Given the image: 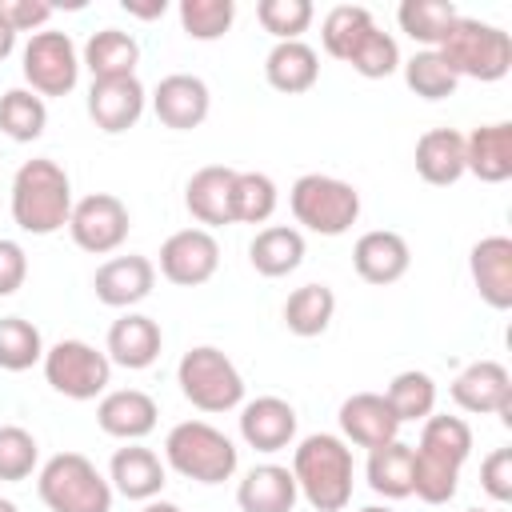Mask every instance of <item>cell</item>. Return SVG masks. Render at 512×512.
<instances>
[{
  "label": "cell",
  "mask_w": 512,
  "mask_h": 512,
  "mask_svg": "<svg viewBox=\"0 0 512 512\" xmlns=\"http://www.w3.org/2000/svg\"><path fill=\"white\" fill-rule=\"evenodd\" d=\"M72 180L52 156H32L12 176V220L28 236H52L68 228L72 216Z\"/></svg>",
  "instance_id": "obj_1"
},
{
  "label": "cell",
  "mask_w": 512,
  "mask_h": 512,
  "mask_svg": "<svg viewBox=\"0 0 512 512\" xmlns=\"http://www.w3.org/2000/svg\"><path fill=\"white\" fill-rule=\"evenodd\" d=\"M292 480L308 508L344 512L352 504V448L336 432H312L292 452Z\"/></svg>",
  "instance_id": "obj_2"
},
{
  "label": "cell",
  "mask_w": 512,
  "mask_h": 512,
  "mask_svg": "<svg viewBox=\"0 0 512 512\" xmlns=\"http://www.w3.org/2000/svg\"><path fill=\"white\" fill-rule=\"evenodd\" d=\"M164 464L196 484H224L240 468V448L208 420H180L164 436Z\"/></svg>",
  "instance_id": "obj_3"
},
{
  "label": "cell",
  "mask_w": 512,
  "mask_h": 512,
  "mask_svg": "<svg viewBox=\"0 0 512 512\" xmlns=\"http://www.w3.org/2000/svg\"><path fill=\"white\" fill-rule=\"evenodd\" d=\"M436 52L444 56V64L452 68L456 80L496 84L512 68V36L476 16H456V24L448 28V36Z\"/></svg>",
  "instance_id": "obj_4"
},
{
  "label": "cell",
  "mask_w": 512,
  "mask_h": 512,
  "mask_svg": "<svg viewBox=\"0 0 512 512\" xmlns=\"http://www.w3.org/2000/svg\"><path fill=\"white\" fill-rule=\"evenodd\" d=\"M48 512H112V484L84 452H56L36 472Z\"/></svg>",
  "instance_id": "obj_5"
},
{
  "label": "cell",
  "mask_w": 512,
  "mask_h": 512,
  "mask_svg": "<svg viewBox=\"0 0 512 512\" xmlns=\"http://www.w3.org/2000/svg\"><path fill=\"white\" fill-rule=\"evenodd\" d=\"M288 208L300 228L316 236H344L360 220V192L356 184L328 176V172H304L288 188Z\"/></svg>",
  "instance_id": "obj_6"
},
{
  "label": "cell",
  "mask_w": 512,
  "mask_h": 512,
  "mask_svg": "<svg viewBox=\"0 0 512 512\" xmlns=\"http://www.w3.org/2000/svg\"><path fill=\"white\" fill-rule=\"evenodd\" d=\"M176 384L180 396L200 408V412H232L244 404V376L240 368L216 348V344H196L180 356L176 364Z\"/></svg>",
  "instance_id": "obj_7"
},
{
  "label": "cell",
  "mask_w": 512,
  "mask_h": 512,
  "mask_svg": "<svg viewBox=\"0 0 512 512\" xmlns=\"http://www.w3.org/2000/svg\"><path fill=\"white\" fill-rule=\"evenodd\" d=\"M44 380L68 400H96L112 384V360L88 340H56L44 348Z\"/></svg>",
  "instance_id": "obj_8"
},
{
  "label": "cell",
  "mask_w": 512,
  "mask_h": 512,
  "mask_svg": "<svg viewBox=\"0 0 512 512\" xmlns=\"http://www.w3.org/2000/svg\"><path fill=\"white\" fill-rule=\"evenodd\" d=\"M20 72L36 96H68L80 80V48L68 32H32L20 52Z\"/></svg>",
  "instance_id": "obj_9"
},
{
  "label": "cell",
  "mask_w": 512,
  "mask_h": 512,
  "mask_svg": "<svg viewBox=\"0 0 512 512\" xmlns=\"http://www.w3.org/2000/svg\"><path fill=\"white\" fill-rule=\"evenodd\" d=\"M128 228H132V212L120 196L112 192H92V196H80L72 204V216H68V236L80 252L88 256H108L116 252L124 240H128Z\"/></svg>",
  "instance_id": "obj_10"
},
{
  "label": "cell",
  "mask_w": 512,
  "mask_h": 512,
  "mask_svg": "<svg viewBox=\"0 0 512 512\" xmlns=\"http://www.w3.org/2000/svg\"><path fill=\"white\" fill-rule=\"evenodd\" d=\"M220 268V244L208 228H180L160 244V276L176 288H200Z\"/></svg>",
  "instance_id": "obj_11"
},
{
  "label": "cell",
  "mask_w": 512,
  "mask_h": 512,
  "mask_svg": "<svg viewBox=\"0 0 512 512\" xmlns=\"http://www.w3.org/2000/svg\"><path fill=\"white\" fill-rule=\"evenodd\" d=\"M448 392H452L456 408H464L472 416H500L504 424H512V372L500 360L464 364Z\"/></svg>",
  "instance_id": "obj_12"
},
{
  "label": "cell",
  "mask_w": 512,
  "mask_h": 512,
  "mask_svg": "<svg viewBox=\"0 0 512 512\" xmlns=\"http://www.w3.org/2000/svg\"><path fill=\"white\" fill-rule=\"evenodd\" d=\"M156 288V264L140 252H128V256H108L96 276H92V292L104 308H124L132 312L140 300H148Z\"/></svg>",
  "instance_id": "obj_13"
},
{
  "label": "cell",
  "mask_w": 512,
  "mask_h": 512,
  "mask_svg": "<svg viewBox=\"0 0 512 512\" xmlns=\"http://www.w3.org/2000/svg\"><path fill=\"white\" fill-rule=\"evenodd\" d=\"M336 420H340V440L356 444V448H368V452L400 440V428H404L396 420V412L388 408L384 392H352L340 404Z\"/></svg>",
  "instance_id": "obj_14"
},
{
  "label": "cell",
  "mask_w": 512,
  "mask_h": 512,
  "mask_svg": "<svg viewBox=\"0 0 512 512\" xmlns=\"http://www.w3.org/2000/svg\"><path fill=\"white\" fill-rule=\"evenodd\" d=\"M152 112L164 128L172 132H192L208 120L212 112V92L200 76L192 72H172L152 88Z\"/></svg>",
  "instance_id": "obj_15"
},
{
  "label": "cell",
  "mask_w": 512,
  "mask_h": 512,
  "mask_svg": "<svg viewBox=\"0 0 512 512\" xmlns=\"http://www.w3.org/2000/svg\"><path fill=\"white\" fill-rule=\"evenodd\" d=\"M156 420H160V408L140 388H112L96 404L100 432L112 436V440H124V444H140L144 436H152L156 432Z\"/></svg>",
  "instance_id": "obj_16"
},
{
  "label": "cell",
  "mask_w": 512,
  "mask_h": 512,
  "mask_svg": "<svg viewBox=\"0 0 512 512\" xmlns=\"http://www.w3.org/2000/svg\"><path fill=\"white\" fill-rule=\"evenodd\" d=\"M148 108V92L136 76H124V80H92L88 88V116L100 132L108 136H120L128 128L140 124Z\"/></svg>",
  "instance_id": "obj_17"
},
{
  "label": "cell",
  "mask_w": 512,
  "mask_h": 512,
  "mask_svg": "<svg viewBox=\"0 0 512 512\" xmlns=\"http://www.w3.org/2000/svg\"><path fill=\"white\" fill-rule=\"evenodd\" d=\"M408 264H412V248L392 228H372L352 244V268L364 284H376V288L396 284L408 272Z\"/></svg>",
  "instance_id": "obj_18"
},
{
  "label": "cell",
  "mask_w": 512,
  "mask_h": 512,
  "mask_svg": "<svg viewBox=\"0 0 512 512\" xmlns=\"http://www.w3.org/2000/svg\"><path fill=\"white\" fill-rule=\"evenodd\" d=\"M160 348H164V332L144 312H124L120 320H112L108 340H104V356L116 368H128V372L152 368L160 360Z\"/></svg>",
  "instance_id": "obj_19"
},
{
  "label": "cell",
  "mask_w": 512,
  "mask_h": 512,
  "mask_svg": "<svg viewBox=\"0 0 512 512\" xmlns=\"http://www.w3.org/2000/svg\"><path fill=\"white\" fill-rule=\"evenodd\" d=\"M468 272L480 292V300L496 312L512 308V240L508 236H484L468 252Z\"/></svg>",
  "instance_id": "obj_20"
},
{
  "label": "cell",
  "mask_w": 512,
  "mask_h": 512,
  "mask_svg": "<svg viewBox=\"0 0 512 512\" xmlns=\"http://www.w3.org/2000/svg\"><path fill=\"white\" fill-rule=\"evenodd\" d=\"M240 440L256 452H284L296 440V408L280 396H256L240 404Z\"/></svg>",
  "instance_id": "obj_21"
},
{
  "label": "cell",
  "mask_w": 512,
  "mask_h": 512,
  "mask_svg": "<svg viewBox=\"0 0 512 512\" xmlns=\"http://www.w3.org/2000/svg\"><path fill=\"white\" fill-rule=\"evenodd\" d=\"M108 484H112V492H120L124 500H156L160 492H164V484H168V464L152 452V448H144V444H124V448H116L112 452V460H108Z\"/></svg>",
  "instance_id": "obj_22"
},
{
  "label": "cell",
  "mask_w": 512,
  "mask_h": 512,
  "mask_svg": "<svg viewBox=\"0 0 512 512\" xmlns=\"http://www.w3.org/2000/svg\"><path fill=\"white\" fill-rule=\"evenodd\" d=\"M232 180L236 168L228 164H204L184 184V208L200 228H224L232 224Z\"/></svg>",
  "instance_id": "obj_23"
},
{
  "label": "cell",
  "mask_w": 512,
  "mask_h": 512,
  "mask_svg": "<svg viewBox=\"0 0 512 512\" xmlns=\"http://www.w3.org/2000/svg\"><path fill=\"white\" fill-rule=\"evenodd\" d=\"M464 172H472L484 184L512 180V124H480L464 136Z\"/></svg>",
  "instance_id": "obj_24"
},
{
  "label": "cell",
  "mask_w": 512,
  "mask_h": 512,
  "mask_svg": "<svg viewBox=\"0 0 512 512\" xmlns=\"http://www.w3.org/2000/svg\"><path fill=\"white\" fill-rule=\"evenodd\" d=\"M296 500H300V492H296L292 468H284V464H256L236 484L240 512H292Z\"/></svg>",
  "instance_id": "obj_25"
},
{
  "label": "cell",
  "mask_w": 512,
  "mask_h": 512,
  "mask_svg": "<svg viewBox=\"0 0 512 512\" xmlns=\"http://www.w3.org/2000/svg\"><path fill=\"white\" fill-rule=\"evenodd\" d=\"M416 176L424 184H436V188H448L464 176V132L456 128H428L420 140H416Z\"/></svg>",
  "instance_id": "obj_26"
},
{
  "label": "cell",
  "mask_w": 512,
  "mask_h": 512,
  "mask_svg": "<svg viewBox=\"0 0 512 512\" xmlns=\"http://www.w3.org/2000/svg\"><path fill=\"white\" fill-rule=\"evenodd\" d=\"M136 64H140V44L132 32H120V28H100L88 36L84 52H80V68L92 72V80H124V76H136Z\"/></svg>",
  "instance_id": "obj_27"
},
{
  "label": "cell",
  "mask_w": 512,
  "mask_h": 512,
  "mask_svg": "<svg viewBox=\"0 0 512 512\" xmlns=\"http://www.w3.org/2000/svg\"><path fill=\"white\" fill-rule=\"evenodd\" d=\"M264 80L284 92V96H300L320 80V56L312 44L304 40H284L272 44V52L264 56Z\"/></svg>",
  "instance_id": "obj_28"
},
{
  "label": "cell",
  "mask_w": 512,
  "mask_h": 512,
  "mask_svg": "<svg viewBox=\"0 0 512 512\" xmlns=\"http://www.w3.org/2000/svg\"><path fill=\"white\" fill-rule=\"evenodd\" d=\"M248 264L268 276V280H280L288 272H296L304 264V232L292 228V224H268L252 236L248 244Z\"/></svg>",
  "instance_id": "obj_29"
},
{
  "label": "cell",
  "mask_w": 512,
  "mask_h": 512,
  "mask_svg": "<svg viewBox=\"0 0 512 512\" xmlns=\"http://www.w3.org/2000/svg\"><path fill=\"white\" fill-rule=\"evenodd\" d=\"M416 456L424 460H436L444 468H464L468 456H472V428L464 416H428L424 428H420V444H412Z\"/></svg>",
  "instance_id": "obj_30"
},
{
  "label": "cell",
  "mask_w": 512,
  "mask_h": 512,
  "mask_svg": "<svg viewBox=\"0 0 512 512\" xmlns=\"http://www.w3.org/2000/svg\"><path fill=\"white\" fill-rule=\"evenodd\" d=\"M412 468H416L412 444L392 440V444L368 452L364 476H368V488H372L376 496H384V500H404V496H412Z\"/></svg>",
  "instance_id": "obj_31"
},
{
  "label": "cell",
  "mask_w": 512,
  "mask_h": 512,
  "mask_svg": "<svg viewBox=\"0 0 512 512\" xmlns=\"http://www.w3.org/2000/svg\"><path fill=\"white\" fill-rule=\"evenodd\" d=\"M336 316V292L320 280L312 284H300L288 300H284V328L300 340H312V336H324L328 324Z\"/></svg>",
  "instance_id": "obj_32"
},
{
  "label": "cell",
  "mask_w": 512,
  "mask_h": 512,
  "mask_svg": "<svg viewBox=\"0 0 512 512\" xmlns=\"http://www.w3.org/2000/svg\"><path fill=\"white\" fill-rule=\"evenodd\" d=\"M456 4L452 0H404L396 8V24L408 40L424 44V48H440L448 28L456 24Z\"/></svg>",
  "instance_id": "obj_33"
},
{
  "label": "cell",
  "mask_w": 512,
  "mask_h": 512,
  "mask_svg": "<svg viewBox=\"0 0 512 512\" xmlns=\"http://www.w3.org/2000/svg\"><path fill=\"white\" fill-rule=\"evenodd\" d=\"M384 400H388V408L396 412L400 424H424L436 412V380L420 368H404L388 380Z\"/></svg>",
  "instance_id": "obj_34"
},
{
  "label": "cell",
  "mask_w": 512,
  "mask_h": 512,
  "mask_svg": "<svg viewBox=\"0 0 512 512\" xmlns=\"http://www.w3.org/2000/svg\"><path fill=\"white\" fill-rule=\"evenodd\" d=\"M372 28H376V20H372V12H368L364 4H336V8H328V16L320 20V44H324V52H328L332 60H344V64H348V56L356 52V44H360Z\"/></svg>",
  "instance_id": "obj_35"
},
{
  "label": "cell",
  "mask_w": 512,
  "mask_h": 512,
  "mask_svg": "<svg viewBox=\"0 0 512 512\" xmlns=\"http://www.w3.org/2000/svg\"><path fill=\"white\" fill-rule=\"evenodd\" d=\"M48 128V104L32 88H8L0 96V132L16 144L40 140Z\"/></svg>",
  "instance_id": "obj_36"
},
{
  "label": "cell",
  "mask_w": 512,
  "mask_h": 512,
  "mask_svg": "<svg viewBox=\"0 0 512 512\" xmlns=\"http://www.w3.org/2000/svg\"><path fill=\"white\" fill-rule=\"evenodd\" d=\"M280 204V188L268 172H236L232 180V224H268Z\"/></svg>",
  "instance_id": "obj_37"
},
{
  "label": "cell",
  "mask_w": 512,
  "mask_h": 512,
  "mask_svg": "<svg viewBox=\"0 0 512 512\" xmlns=\"http://www.w3.org/2000/svg\"><path fill=\"white\" fill-rule=\"evenodd\" d=\"M400 68H404V84H408L420 100H448V96L456 92V84H460L436 48L412 52L408 60H400Z\"/></svg>",
  "instance_id": "obj_38"
},
{
  "label": "cell",
  "mask_w": 512,
  "mask_h": 512,
  "mask_svg": "<svg viewBox=\"0 0 512 512\" xmlns=\"http://www.w3.org/2000/svg\"><path fill=\"white\" fill-rule=\"evenodd\" d=\"M44 360V336L24 316H0V368L4 372H28Z\"/></svg>",
  "instance_id": "obj_39"
},
{
  "label": "cell",
  "mask_w": 512,
  "mask_h": 512,
  "mask_svg": "<svg viewBox=\"0 0 512 512\" xmlns=\"http://www.w3.org/2000/svg\"><path fill=\"white\" fill-rule=\"evenodd\" d=\"M176 16H180V28H184L188 40L212 44V40H220L232 28L236 4L232 0H180Z\"/></svg>",
  "instance_id": "obj_40"
},
{
  "label": "cell",
  "mask_w": 512,
  "mask_h": 512,
  "mask_svg": "<svg viewBox=\"0 0 512 512\" xmlns=\"http://www.w3.org/2000/svg\"><path fill=\"white\" fill-rule=\"evenodd\" d=\"M312 16H316L312 0H260V4H256V20H260V28H264L276 44L300 40V36L308 32Z\"/></svg>",
  "instance_id": "obj_41"
},
{
  "label": "cell",
  "mask_w": 512,
  "mask_h": 512,
  "mask_svg": "<svg viewBox=\"0 0 512 512\" xmlns=\"http://www.w3.org/2000/svg\"><path fill=\"white\" fill-rule=\"evenodd\" d=\"M40 464V444L28 428L20 424H4L0 428V480L4 484H20L36 472Z\"/></svg>",
  "instance_id": "obj_42"
},
{
  "label": "cell",
  "mask_w": 512,
  "mask_h": 512,
  "mask_svg": "<svg viewBox=\"0 0 512 512\" xmlns=\"http://www.w3.org/2000/svg\"><path fill=\"white\" fill-rule=\"evenodd\" d=\"M348 64H352V72L364 76V80H388V76L400 68V44H396L388 32L372 28V32L356 44V52L348 56Z\"/></svg>",
  "instance_id": "obj_43"
},
{
  "label": "cell",
  "mask_w": 512,
  "mask_h": 512,
  "mask_svg": "<svg viewBox=\"0 0 512 512\" xmlns=\"http://www.w3.org/2000/svg\"><path fill=\"white\" fill-rule=\"evenodd\" d=\"M480 488L496 504H508L512 500V448H492L480 460Z\"/></svg>",
  "instance_id": "obj_44"
},
{
  "label": "cell",
  "mask_w": 512,
  "mask_h": 512,
  "mask_svg": "<svg viewBox=\"0 0 512 512\" xmlns=\"http://www.w3.org/2000/svg\"><path fill=\"white\" fill-rule=\"evenodd\" d=\"M52 4L48 0H0V20L20 36V32H44V24L52 20Z\"/></svg>",
  "instance_id": "obj_45"
},
{
  "label": "cell",
  "mask_w": 512,
  "mask_h": 512,
  "mask_svg": "<svg viewBox=\"0 0 512 512\" xmlns=\"http://www.w3.org/2000/svg\"><path fill=\"white\" fill-rule=\"evenodd\" d=\"M28 280V252L20 240L0 236V296H16Z\"/></svg>",
  "instance_id": "obj_46"
},
{
  "label": "cell",
  "mask_w": 512,
  "mask_h": 512,
  "mask_svg": "<svg viewBox=\"0 0 512 512\" xmlns=\"http://www.w3.org/2000/svg\"><path fill=\"white\" fill-rule=\"evenodd\" d=\"M124 12L136 16V20H156L168 12V0H152V4H136V0H124Z\"/></svg>",
  "instance_id": "obj_47"
},
{
  "label": "cell",
  "mask_w": 512,
  "mask_h": 512,
  "mask_svg": "<svg viewBox=\"0 0 512 512\" xmlns=\"http://www.w3.org/2000/svg\"><path fill=\"white\" fill-rule=\"evenodd\" d=\"M12 48H16V32L0 20V60H8V56H12Z\"/></svg>",
  "instance_id": "obj_48"
},
{
  "label": "cell",
  "mask_w": 512,
  "mask_h": 512,
  "mask_svg": "<svg viewBox=\"0 0 512 512\" xmlns=\"http://www.w3.org/2000/svg\"><path fill=\"white\" fill-rule=\"evenodd\" d=\"M140 512H180V504H172V500H160V496H156V500H144V508H140Z\"/></svg>",
  "instance_id": "obj_49"
},
{
  "label": "cell",
  "mask_w": 512,
  "mask_h": 512,
  "mask_svg": "<svg viewBox=\"0 0 512 512\" xmlns=\"http://www.w3.org/2000/svg\"><path fill=\"white\" fill-rule=\"evenodd\" d=\"M0 512H20V508H16V500H8V496H0Z\"/></svg>",
  "instance_id": "obj_50"
},
{
  "label": "cell",
  "mask_w": 512,
  "mask_h": 512,
  "mask_svg": "<svg viewBox=\"0 0 512 512\" xmlns=\"http://www.w3.org/2000/svg\"><path fill=\"white\" fill-rule=\"evenodd\" d=\"M360 512H396V508H388V504H368V508H360Z\"/></svg>",
  "instance_id": "obj_51"
},
{
  "label": "cell",
  "mask_w": 512,
  "mask_h": 512,
  "mask_svg": "<svg viewBox=\"0 0 512 512\" xmlns=\"http://www.w3.org/2000/svg\"><path fill=\"white\" fill-rule=\"evenodd\" d=\"M464 512H488V508H464Z\"/></svg>",
  "instance_id": "obj_52"
}]
</instances>
